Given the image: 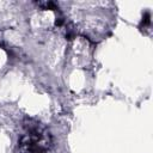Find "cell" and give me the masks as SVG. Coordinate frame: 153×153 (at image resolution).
I'll list each match as a JSON object with an SVG mask.
<instances>
[{"label": "cell", "mask_w": 153, "mask_h": 153, "mask_svg": "<svg viewBox=\"0 0 153 153\" xmlns=\"http://www.w3.org/2000/svg\"><path fill=\"white\" fill-rule=\"evenodd\" d=\"M50 135L46 129L39 128L38 124L29 128V132L23 134L18 141V146L23 153H42L48 150Z\"/></svg>", "instance_id": "obj_1"}]
</instances>
